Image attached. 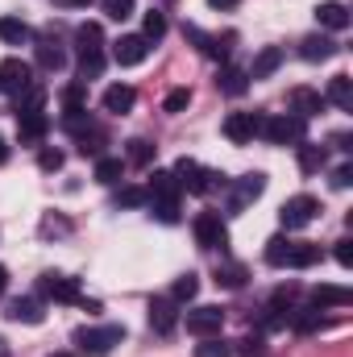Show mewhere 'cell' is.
I'll use <instances>...</instances> for the list:
<instances>
[{
	"mask_svg": "<svg viewBox=\"0 0 353 357\" xmlns=\"http://www.w3.org/2000/svg\"><path fill=\"white\" fill-rule=\"evenodd\" d=\"M42 295L54 299V303H80L84 299L80 295V278H71V274H46L42 278Z\"/></svg>",
	"mask_w": 353,
	"mask_h": 357,
	"instance_id": "obj_11",
	"label": "cell"
},
{
	"mask_svg": "<svg viewBox=\"0 0 353 357\" xmlns=\"http://www.w3.org/2000/svg\"><path fill=\"white\" fill-rule=\"evenodd\" d=\"M38 67H42V71H63V67H67V50H63L54 38H42V42H38Z\"/></svg>",
	"mask_w": 353,
	"mask_h": 357,
	"instance_id": "obj_23",
	"label": "cell"
},
{
	"mask_svg": "<svg viewBox=\"0 0 353 357\" xmlns=\"http://www.w3.org/2000/svg\"><path fill=\"white\" fill-rule=\"evenodd\" d=\"M121 341H125V328H121V324H100V328H80V333H75V345L91 357L112 354Z\"/></svg>",
	"mask_w": 353,
	"mask_h": 357,
	"instance_id": "obj_2",
	"label": "cell"
},
{
	"mask_svg": "<svg viewBox=\"0 0 353 357\" xmlns=\"http://www.w3.org/2000/svg\"><path fill=\"white\" fill-rule=\"evenodd\" d=\"M146 54H150V42L142 33H125L121 42H112V59L121 67H137V63H146Z\"/></svg>",
	"mask_w": 353,
	"mask_h": 357,
	"instance_id": "obj_12",
	"label": "cell"
},
{
	"mask_svg": "<svg viewBox=\"0 0 353 357\" xmlns=\"http://www.w3.org/2000/svg\"><path fill=\"white\" fill-rule=\"evenodd\" d=\"M117 204L121 208H142V204H150V187H125L117 195Z\"/></svg>",
	"mask_w": 353,
	"mask_h": 357,
	"instance_id": "obj_38",
	"label": "cell"
},
{
	"mask_svg": "<svg viewBox=\"0 0 353 357\" xmlns=\"http://www.w3.org/2000/svg\"><path fill=\"white\" fill-rule=\"evenodd\" d=\"M183 33L208 54V59H229V46H233V33H225V38H212V33H204L200 25H183Z\"/></svg>",
	"mask_w": 353,
	"mask_h": 357,
	"instance_id": "obj_13",
	"label": "cell"
},
{
	"mask_svg": "<svg viewBox=\"0 0 353 357\" xmlns=\"http://www.w3.org/2000/svg\"><path fill=\"white\" fill-rule=\"evenodd\" d=\"M350 183H353V167L345 162V167H337V171H333V187H350Z\"/></svg>",
	"mask_w": 353,
	"mask_h": 357,
	"instance_id": "obj_45",
	"label": "cell"
},
{
	"mask_svg": "<svg viewBox=\"0 0 353 357\" xmlns=\"http://www.w3.org/2000/svg\"><path fill=\"white\" fill-rule=\"evenodd\" d=\"M337 262L341 266H353V241L345 237V241H337Z\"/></svg>",
	"mask_w": 353,
	"mask_h": 357,
	"instance_id": "obj_44",
	"label": "cell"
},
{
	"mask_svg": "<svg viewBox=\"0 0 353 357\" xmlns=\"http://www.w3.org/2000/svg\"><path fill=\"white\" fill-rule=\"evenodd\" d=\"M295 150H299V171H303V175H316V171L324 167V158H329L324 146H316V142H299Z\"/></svg>",
	"mask_w": 353,
	"mask_h": 357,
	"instance_id": "obj_26",
	"label": "cell"
},
{
	"mask_svg": "<svg viewBox=\"0 0 353 357\" xmlns=\"http://www.w3.org/2000/svg\"><path fill=\"white\" fill-rule=\"evenodd\" d=\"M262 121L258 112H229L225 116V137L233 142V146H250L254 137H262Z\"/></svg>",
	"mask_w": 353,
	"mask_h": 357,
	"instance_id": "obj_5",
	"label": "cell"
},
{
	"mask_svg": "<svg viewBox=\"0 0 353 357\" xmlns=\"http://www.w3.org/2000/svg\"><path fill=\"white\" fill-rule=\"evenodd\" d=\"M316 21L324 29H345L350 25V8L341 0H324V4H316Z\"/></svg>",
	"mask_w": 353,
	"mask_h": 357,
	"instance_id": "obj_22",
	"label": "cell"
},
{
	"mask_svg": "<svg viewBox=\"0 0 353 357\" xmlns=\"http://www.w3.org/2000/svg\"><path fill=\"white\" fill-rule=\"evenodd\" d=\"M121 175H125V162L121 158H96V178L100 183H117Z\"/></svg>",
	"mask_w": 353,
	"mask_h": 357,
	"instance_id": "obj_36",
	"label": "cell"
},
{
	"mask_svg": "<svg viewBox=\"0 0 353 357\" xmlns=\"http://www.w3.org/2000/svg\"><path fill=\"white\" fill-rule=\"evenodd\" d=\"M353 303V291L350 287H333V282H320L316 291H312V307H350Z\"/></svg>",
	"mask_w": 353,
	"mask_h": 357,
	"instance_id": "obj_16",
	"label": "cell"
},
{
	"mask_svg": "<svg viewBox=\"0 0 353 357\" xmlns=\"http://www.w3.org/2000/svg\"><path fill=\"white\" fill-rule=\"evenodd\" d=\"M195 241L204 250H225L229 245V229H225L220 212H200L195 216Z\"/></svg>",
	"mask_w": 353,
	"mask_h": 357,
	"instance_id": "obj_7",
	"label": "cell"
},
{
	"mask_svg": "<svg viewBox=\"0 0 353 357\" xmlns=\"http://www.w3.org/2000/svg\"><path fill=\"white\" fill-rule=\"evenodd\" d=\"M75 42H80V75L88 84V79H96L104 71V29L96 21H84L75 29Z\"/></svg>",
	"mask_w": 353,
	"mask_h": 357,
	"instance_id": "obj_1",
	"label": "cell"
},
{
	"mask_svg": "<svg viewBox=\"0 0 353 357\" xmlns=\"http://www.w3.org/2000/svg\"><path fill=\"white\" fill-rule=\"evenodd\" d=\"M63 4H75V8H88L91 0H63Z\"/></svg>",
	"mask_w": 353,
	"mask_h": 357,
	"instance_id": "obj_50",
	"label": "cell"
},
{
	"mask_svg": "<svg viewBox=\"0 0 353 357\" xmlns=\"http://www.w3.org/2000/svg\"><path fill=\"white\" fill-rule=\"evenodd\" d=\"M4 287H8V270L0 266V295H4Z\"/></svg>",
	"mask_w": 353,
	"mask_h": 357,
	"instance_id": "obj_49",
	"label": "cell"
},
{
	"mask_svg": "<svg viewBox=\"0 0 353 357\" xmlns=\"http://www.w3.org/2000/svg\"><path fill=\"white\" fill-rule=\"evenodd\" d=\"M171 175H175L179 187H187L191 195H208V191H216V187L225 183V175H216V171H204V167H200V162H191V158H179Z\"/></svg>",
	"mask_w": 353,
	"mask_h": 357,
	"instance_id": "obj_3",
	"label": "cell"
},
{
	"mask_svg": "<svg viewBox=\"0 0 353 357\" xmlns=\"http://www.w3.org/2000/svg\"><path fill=\"white\" fill-rule=\"evenodd\" d=\"M50 357H75V354H50Z\"/></svg>",
	"mask_w": 353,
	"mask_h": 357,
	"instance_id": "obj_51",
	"label": "cell"
},
{
	"mask_svg": "<svg viewBox=\"0 0 353 357\" xmlns=\"http://www.w3.org/2000/svg\"><path fill=\"white\" fill-rule=\"evenodd\" d=\"M4 316H8L13 324H42V320H46L42 303H38V299H29V295H25V299H13Z\"/></svg>",
	"mask_w": 353,
	"mask_h": 357,
	"instance_id": "obj_19",
	"label": "cell"
},
{
	"mask_svg": "<svg viewBox=\"0 0 353 357\" xmlns=\"http://www.w3.org/2000/svg\"><path fill=\"white\" fill-rule=\"evenodd\" d=\"M183 187H179V178L171 175V171H154V178H150V195H179Z\"/></svg>",
	"mask_w": 353,
	"mask_h": 357,
	"instance_id": "obj_34",
	"label": "cell"
},
{
	"mask_svg": "<svg viewBox=\"0 0 353 357\" xmlns=\"http://www.w3.org/2000/svg\"><path fill=\"white\" fill-rule=\"evenodd\" d=\"M179 324V312H175V299H154L150 303V328L154 333H163V337H171Z\"/></svg>",
	"mask_w": 353,
	"mask_h": 357,
	"instance_id": "obj_17",
	"label": "cell"
},
{
	"mask_svg": "<svg viewBox=\"0 0 353 357\" xmlns=\"http://www.w3.org/2000/svg\"><path fill=\"white\" fill-rule=\"evenodd\" d=\"M324 104H329V100H324L320 91H312V88H295L291 91V112H295L299 121H312Z\"/></svg>",
	"mask_w": 353,
	"mask_h": 357,
	"instance_id": "obj_18",
	"label": "cell"
},
{
	"mask_svg": "<svg viewBox=\"0 0 353 357\" xmlns=\"http://www.w3.org/2000/svg\"><path fill=\"white\" fill-rule=\"evenodd\" d=\"M195 295H200V278H195V274L175 278V287H171V299H175V303H191Z\"/></svg>",
	"mask_w": 353,
	"mask_h": 357,
	"instance_id": "obj_33",
	"label": "cell"
},
{
	"mask_svg": "<svg viewBox=\"0 0 353 357\" xmlns=\"http://www.w3.org/2000/svg\"><path fill=\"white\" fill-rule=\"evenodd\" d=\"M187 104H191V91H187V88H175L167 100H163V108H167V112H183Z\"/></svg>",
	"mask_w": 353,
	"mask_h": 357,
	"instance_id": "obj_42",
	"label": "cell"
},
{
	"mask_svg": "<svg viewBox=\"0 0 353 357\" xmlns=\"http://www.w3.org/2000/svg\"><path fill=\"white\" fill-rule=\"evenodd\" d=\"M262 137L270 146H299L303 142V121L299 116H270V121H262Z\"/></svg>",
	"mask_w": 353,
	"mask_h": 357,
	"instance_id": "obj_6",
	"label": "cell"
},
{
	"mask_svg": "<svg viewBox=\"0 0 353 357\" xmlns=\"http://www.w3.org/2000/svg\"><path fill=\"white\" fill-rule=\"evenodd\" d=\"M183 324H187L191 337H220L225 312H220V307H191V312L183 316Z\"/></svg>",
	"mask_w": 353,
	"mask_h": 357,
	"instance_id": "obj_8",
	"label": "cell"
},
{
	"mask_svg": "<svg viewBox=\"0 0 353 357\" xmlns=\"http://www.w3.org/2000/svg\"><path fill=\"white\" fill-rule=\"evenodd\" d=\"M150 212L163 225H179V195H150Z\"/></svg>",
	"mask_w": 353,
	"mask_h": 357,
	"instance_id": "obj_29",
	"label": "cell"
},
{
	"mask_svg": "<svg viewBox=\"0 0 353 357\" xmlns=\"http://www.w3.org/2000/svg\"><path fill=\"white\" fill-rule=\"evenodd\" d=\"M42 233H46V237H50V233H67V220H46Z\"/></svg>",
	"mask_w": 353,
	"mask_h": 357,
	"instance_id": "obj_46",
	"label": "cell"
},
{
	"mask_svg": "<svg viewBox=\"0 0 353 357\" xmlns=\"http://www.w3.org/2000/svg\"><path fill=\"white\" fill-rule=\"evenodd\" d=\"M299 54H303L308 63H324V59H333V54H337V42H333V38H324V33H312V38H303V42H299Z\"/></svg>",
	"mask_w": 353,
	"mask_h": 357,
	"instance_id": "obj_21",
	"label": "cell"
},
{
	"mask_svg": "<svg viewBox=\"0 0 353 357\" xmlns=\"http://www.w3.org/2000/svg\"><path fill=\"white\" fill-rule=\"evenodd\" d=\"M283 67V50L278 46H266L262 54L254 59V67H250V79H266V75H274Z\"/></svg>",
	"mask_w": 353,
	"mask_h": 357,
	"instance_id": "obj_27",
	"label": "cell"
},
{
	"mask_svg": "<svg viewBox=\"0 0 353 357\" xmlns=\"http://www.w3.org/2000/svg\"><path fill=\"white\" fill-rule=\"evenodd\" d=\"M195 357H233V341H220V337H200Z\"/></svg>",
	"mask_w": 353,
	"mask_h": 357,
	"instance_id": "obj_31",
	"label": "cell"
},
{
	"mask_svg": "<svg viewBox=\"0 0 353 357\" xmlns=\"http://www.w3.org/2000/svg\"><path fill=\"white\" fill-rule=\"evenodd\" d=\"M216 88L225 91V96H246V88H250V75H246V71H237V67H225V71L216 75Z\"/></svg>",
	"mask_w": 353,
	"mask_h": 357,
	"instance_id": "obj_28",
	"label": "cell"
},
{
	"mask_svg": "<svg viewBox=\"0 0 353 357\" xmlns=\"http://www.w3.org/2000/svg\"><path fill=\"white\" fill-rule=\"evenodd\" d=\"M316 216H320V199H316V195H291V199L278 208L283 229H308Z\"/></svg>",
	"mask_w": 353,
	"mask_h": 357,
	"instance_id": "obj_4",
	"label": "cell"
},
{
	"mask_svg": "<svg viewBox=\"0 0 353 357\" xmlns=\"http://www.w3.org/2000/svg\"><path fill=\"white\" fill-rule=\"evenodd\" d=\"M262 191H266V175H262V171L241 175V178H237V187H233V195H229V212H233V216H237V212H246Z\"/></svg>",
	"mask_w": 353,
	"mask_h": 357,
	"instance_id": "obj_9",
	"label": "cell"
},
{
	"mask_svg": "<svg viewBox=\"0 0 353 357\" xmlns=\"http://www.w3.org/2000/svg\"><path fill=\"white\" fill-rule=\"evenodd\" d=\"M33 38V29L21 21V17H0V42H8V46H25Z\"/></svg>",
	"mask_w": 353,
	"mask_h": 357,
	"instance_id": "obj_24",
	"label": "cell"
},
{
	"mask_svg": "<svg viewBox=\"0 0 353 357\" xmlns=\"http://www.w3.org/2000/svg\"><path fill=\"white\" fill-rule=\"evenodd\" d=\"M208 4H212V8H233L237 0H208Z\"/></svg>",
	"mask_w": 353,
	"mask_h": 357,
	"instance_id": "obj_47",
	"label": "cell"
},
{
	"mask_svg": "<svg viewBox=\"0 0 353 357\" xmlns=\"http://www.w3.org/2000/svg\"><path fill=\"white\" fill-rule=\"evenodd\" d=\"M150 158H154V146H150L146 137H133V142H129V162H133V167H146Z\"/></svg>",
	"mask_w": 353,
	"mask_h": 357,
	"instance_id": "obj_37",
	"label": "cell"
},
{
	"mask_svg": "<svg viewBox=\"0 0 353 357\" xmlns=\"http://www.w3.org/2000/svg\"><path fill=\"white\" fill-rule=\"evenodd\" d=\"M63 108H67V116L71 112H88V84H71L63 91Z\"/></svg>",
	"mask_w": 353,
	"mask_h": 357,
	"instance_id": "obj_32",
	"label": "cell"
},
{
	"mask_svg": "<svg viewBox=\"0 0 353 357\" xmlns=\"http://www.w3.org/2000/svg\"><path fill=\"white\" fill-rule=\"evenodd\" d=\"M133 4H137V0H100V8H104L112 21H125V17H133Z\"/></svg>",
	"mask_w": 353,
	"mask_h": 357,
	"instance_id": "obj_40",
	"label": "cell"
},
{
	"mask_svg": "<svg viewBox=\"0 0 353 357\" xmlns=\"http://www.w3.org/2000/svg\"><path fill=\"white\" fill-rule=\"evenodd\" d=\"M316 262H320V245H312V241H291L287 245V262L283 266L308 270V266H316Z\"/></svg>",
	"mask_w": 353,
	"mask_h": 357,
	"instance_id": "obj_20",
	"label": "cell"
},
{
	"mask_svg": "<svg viewBox=\"0 0 353 357\" xmlns=\"http://www.w3.org/2000/svg\"><path fill=\"white\" fill-rule=\"evenodd\" d=\"M46 129H50V116H46V112H21V116H17V137H21V146H38V142L46 137Z\"/></svg>",
	"mask_w": 353,
	"mask_h": 357,
	"instance_id": "obj_14",
	"label": "cell"
},
{
	"mask_svg": "<svg viewBox=\"0 0 353 357\" xmlns=\"http://www.w3.org/2000/svg\"><path fill=\"white\" fill-rule=\"evenodd\" d=\"M324 100H333L337 108L353 112V79L350 75H333V79H329V91H324Z\"/></svg>",
	"mask_w": 353,
	"mask_h": 357,
	"instance_id": "obj_25",
	"label": "cell"
},
{
	"mask_svg": "<svg viewBox=\"0 0 353 357\" xmlns=\"http://www.w3.org/2000/svg\"><path fill=\"white\" fill-rule=\"evenodd\" d=\"M287 245H291L287 237H270V241H266V262H270V266H283V262H287Z\"/></svg>",
	"mask_w": 353,
	"mask_h": 357,
	"instance_id": "obj_39",
	"label": "cell"
},
{
	"mask_svg": "<svg viewBox=\"0 0 353 357\" xmlns=\"http://www.w3.org/2000/svg\"><path fill=\"white\" fill-rule=\"evenodd\" d=\"M100 104H104V112H117V116H125V112L137 104V91L129 88V84H112V88H104Z\"/></svg>",
	"mask_w": 353,
	"mask_h": 357,
	"instance_id": "obj_15",
	"label": "cell"
},
{
	"mask_svg": "<svg viewBox=\"0 0 353 357\" xmlns=\"http://www.w3.org/2000/svg\"><path fill=\"white\" fill-rule=\"evenodd\" d=\"M142 38H146V42H163V38H167V17H163L158 8L146 13V21H142Z\"/></svg>",
	"mask_w": 353,
	"mask_h": 357,
	"instance_id": "obj_30",
	"label": "cell"
},
{
	"mask_svg": "<svg viewBox=\"0 0 353 357\" xmlns=\"http://www.w3.org/2000/svg\"><path fill=\"white\" fill-rule=\"evenodd\" d=\"M42 100H46V91L38 88V84L25 88L21 96H17V116H21V112H42Z\"/></svg>",
	"mask_w": 353,
	"mask_h": 357,
	"instance_id": "obj_35",
	"label": "cell"
},
{
	"mask_svg": "<svg viewBox=\"0 0 353 357\" xmlns=\"http://www.w3.org/2000/svg\"><path fill=\"white\" fill-rule=\"evenodd\" d=\"M4 162H8V142L0 137V167H4Z\"/></svg>",
	"mask_w": 353,
	"mask_h": 357,
	"instance_id": "obj_48",
	"label": "cell"
},
{
	"mask_svg": "<svg viewBox=\"0 0 353 357\" xmlns=\"http://www.w3.org/2000/svg\"><path fill=\"white\" fill-rule=\"evenodd\" d=\"M38 167H42V171H59V167H63V150H42V154H38Z\"/></svg>",
	"mask_w": 353,
	"mask_h": 357,
	"instance_id": "obj_43",
	"label": "cell"
},
{
	"mask_svg": "<svg viewBox=\"0 0 353 357\" xmlns=\"http://www.w3.org/2000/svg\"><path fill=\"white\" fill-rule=\"evenodd\" d=\"M0 88L13 91V96H21L25 88H33V67H29L25 59H4V63H0Z\"/></svg>",
	"mask_w": 353,
	"mask_h": 357,
	"instance_id": "obj_10",
	"label": "cell"
},
{
	"mask_svg": "<svg viewBox=\"0 0 353 357\" xmlns=\"http://www.w3.org/2000/svg\"><path fill=\"white\" fill-rule=\"evenodd\" d=\"M216 282L220 287H241L246 282V266H237V262L233 266H216Z\"/></svg>",
	"mask_w": 353,
	"mask_h": 357,
	"instance_id": "obj_41",
	"label": "cell"
}]
</instances>
